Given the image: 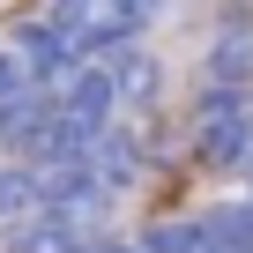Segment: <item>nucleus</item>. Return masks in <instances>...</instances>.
Here are the masks:
<instances>
[{
  "instance_id": "nucleus-1",
  "label": "nucleus",
  "mask_w": 253,
  "mask_h": 253,
  "mask_svg": "<svg viewBox=\"0 0 253 253\" xmlns=\"http://www.w3.org/2000/svg\"><path fill=\"white\" fill-rule=\"evenodd\" d=\"M194 149L216 171H246L253 164V89H201L194 97Z\"/></svg>"
},
{
  "instance_id": "nucleus-2",
  "label": "nucleus",
  "mask_w": 253,
  "mask_h": 253,
  "mask_svg": "<svg viewBox=\"0 0 253 253\" xmlns=\"http://www.w3.org/2000/svg\"><path fill=\"white\" fill-rule=\"evenodd\" d=\"M30 216H52V171L45 164H0V231L8 223H30Z\"/></svg>"
},
{
  "instance_id": "nucleus-3",
  "label": "nucleus",
  "mask_w": 253,
  "mask_h": 253,
  "mask_svg": "<svg viewBox=\"0 0 253 253\" xmlns=\"http://www.w3.org/2000/svg\"><path fill=\"white\" fill-rule=\"evenodd\" d=\"M97 231L75 223V216H30V223H8V238H0V253H89Z\"/></svg>"
},
{
  "instance_id": "nucleus-4",
  "label": "nucleus",
  "mask_w": 253,
  "mask_h": 253,
  "mask_svg": "<svg viewBox=\"0 0 253 253\" xmlns=\"http://www.w3.org/2000/svg\"><path fill=\"white\" fill-rule=\"evenodd\" d=\"M201 82H216V89H253V30H246V23H231V30L209 45Z\"/></svg>"
},
{
  "instance_id": "nucleus-5",
  "label": "nucleus",
  "mask_w": 253,
  "mask_h": 253,
  "mask_svg": "<svg viewBox=\"0 0 253 253\" xmlns=\"http://www.w3.org/2000/svg\"><path fill=\"white\" fill-rule=\"evenodd\" d=\"M112 82H119V119H126V112L157 104L164 67H157V52H149V45H126V52H112Z\"/></svg>"
},
{
  "instance_id": "nucleus-6",
  "label": "nucleus",
  "mask_w": 253,
  "mask_h": 253,
  "mask_svg": "<svg viewBox=\"0 0 253 253\" xmlns=\"http://www.w3.org/2000/svg\"><path fill=\"white\" fill-rule=\"evenodd\" d=\"M149 253H216L209 216H171V223H157V231H149Z\"/></svg>"
},
{
  "instance_id": "nucleus-7",
  "label": "nucleus",
  "mask_w": 253,
  "mask_h": 253,
  "mask_svg": "<svg viewBox=\"0 0 253 253\" xmlns=\"http://www.w3.org/2000/svg\"><path fill=\"white\" fill-rule=\"evenodd\" d=\"M89 253H149V238H97Z\"/></svg>"
},
{
  "instance_id": "nucleus-8",
  "label": "nucleus",
  "mask_w": 253,
  "mask_h": 253,
  "mask_svg": "<svg viewBox=\"0 0 253 253\" xmlns=\"http://www.w3.org/2000/svg\"><path fill=\"white\" fill-rule=\"evenodd\" d=\"M157 8H164V0H126V15H134L142 30H149V15H157Z\"/></svg>"
},
{
  "instance_id": "nucleus-9",
  "label": "nucleus",
  "mask_w": 253,
  "mask_h": 253,
  "mask_svg": "<svg viewBox=\"0 0 253 253\" xmlns=\"http://www.w3.org/2000/svg\"><path fill=\"white\" fill-rule=\"evenodd\" d=\"M246 171H253V164H246Z\"/></svg>"
}]
</instances>
